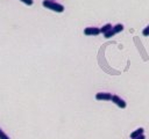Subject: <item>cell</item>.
<instances>
[{
    "mask_svg": "<svg viewBox=\"0 0 149 139\" xmlns=\"http://www.w3.org/2000/svg\"><path fill=\"white\" fill-rule=\"evenodd\" d=\"M21 2H23L24 5H27V6H31L33 3H34V0H20Z\"/></svg>",
    "mask_w": 149,
    "mask_h": 139,
    "instance_id": "cell-10",
    "label": "cell"
},
{
    "mask_svg": "<svg viewBox=\"0 0 149 139\" xmlns=\"http://www.w3.org/2000/svg\"><path fill=\"white\" fill-rule=\"evenodd\" d=\"M122 30H123V24L118 23V24L113 25L111 30H108L107 32H105V34H104V37H105V38H111V37H113L114 35H116V34L121 32Z\"/></svg>",
    "mask_w": 149,
    "mask_h": 139,
    "instance_id": "cell-2",
    "label": "cell"
},
{
    "mask_svg": "<svg viewBox=\"0 0 149 139\" xmlns=\"http://www.w3.org/2000/svg\"><path fill=\"white\" fill-rule=\"evenodd\" d=\"M0 139H10V138L6 134V132H3V131L0 129Z\"/></svg>",
    "mask_w": 149,
    "mask_h": 139,
    "instance_id": "cell-8",
    "label": "cell"
},
{
    "mask_svg": "<svg viewBox=\"0 0 149 139\" xmlns=\"http://www.w3.org/2000/svg\"><path fill=\"white\" fill-rule=\"evenodd\" d=\"M134 139H146V136L142 134V136H140V137H137V138H134Z\"/></svg>",
    "mask_w": 149,
    "mask_h": 139,
    "instance_id": "cell-11",
    "label": "cell"
},
{
    "mask_svg": "<svg viewBox=\"0 0 149 139\" xmlns=\"http://www.w3.org/2000/svg\"><path fill=\"white\" fill-rule=\"evenodd\" d=\"M142 134H144V129H143V127H139V129H136L135 131H133V132L129 134V137H130V139H134V138H137V137H140V136H142Z\"/></svg>",
    "mask_w": 149,
    "mask_h": 139,
    "instance_id": "cell-6",
    "label": "cell"
},
{
    "mask_svg": "<svg viewBox=\"0 0 149 139\" xmlns=\"http://www.w3.org/2000/svg\"><path fill=\"white\" fill-rule=\"evenodd\" d=\"M112 27H113V25H112L111 23H106V24H104V25L100 28V32H101V34H105V32H107L108 30H111Z\"/></svg>",
    "mask_w": 149,
    "mask_h": 139,
    "instance_id": "cell-7",
    "label": "cell"
},
{
    "mask_svg": "<svg viewBox=\"0 0 149 139\" xmlns=\"http://www.w3.org/2000/svg\"><path fill=\"white\" fill-rule=\"evenodd\" d=\"M111 101H112V102H113L115 105H118L119 108H121V109H125V108L127 107L126 101H125L123 98H121L120 96H118V95H112Z\"/></svg>",
    "mask_w": 149,
    "mask_h": 139,
    "instance_id": "cell-3",
    "label": "cell"
},
{
    "mask_svg": "<svg viewBox=\"0 0 149 139\" xmlns=\"http://www.w3.org/2000/svg\"><path fill=\"white\" fill-rule=\"evenodd\" d=\"M42 5L47 9H50V10L56 12V13H63L64 12V6L58 3V2H56L55 0H43Z\"/></svg>",
    "mask_w": 149,
    "mask_h": 139,
    "instance_id": "cell-1",
    "label": "cell"
},
{
    "mask_svg": "<svg viewBox=\"0 0 149 139\" xmlns=\"http://www.w3.org/2000/svg\"><path fill=\"white\" fill-rule=\"evenodd\" d=\"M111 98H112V94L107 92H99L95 94V100L98 101H111Z\"/></svg>",
    "mask_w": 149,
    "mask_h": 139,
    "instance_id": "cell-5",
    "label": "cell"
},
{
    "mask_svg": "<svg viewBox=\"0 0 149 139\" xmlns=\"http://www.w3.org/2000/svg\"><path fill=\"white\" fill-rule=\"evenodd\" d=\"M84 34L86 36H97L101 32H100V28L98 27H86L84 29Z\"/></svg>",
    "mask_w": 149,
    "mask_h": 139,
    "instance_id": "cell-4",
    "label": "cell"
},
{
    "mask_svg": "<svg viewBox=\"0 0 149 139\" xmlns=\"http://www.w3.org/2000/svg\"><path fill=\"white\" fill-rule=\"evenodd\" d=\"M142 35H143V36H146V37H147V36H149V24H148V25L142 30Z\"/></svg>",
    "mask_w": 149,
    "mask_h": 139,
    "instance_id": "cell-9",
    "label": "cell"
}]
</instances>
